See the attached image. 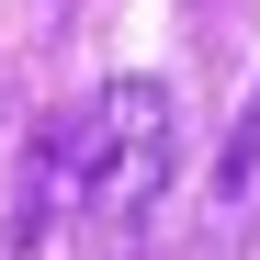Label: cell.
<instances>
[{"instance_id": "cell-2", "label": "cell", "mask_w": 260, "mask_h": 260, "mask_svg": "<svg viewBox=\"0 0 260 260\" xmlns=\"http://www.w3.org/2000/svg\"><path fill=\"white\" fill-rule=\"evenodd\" d=\"M57 181H68V136L46 124V136L23 147V192H12V249H34V238H46V192H57Z\"/></svg>"}, {"instance_id": "cell-1", "label": "cell", "mask_w": 260, "mask_h": 260, "mask_svg": "<svg viewBox=\"0 0 260 260\" xmlns=\"http://www.w3.org/2000/svg\"><path fill=\"white\" fill-rule=\"evenodd\" d=\"M68 181H79V204H102V215L147 204L170 181V91H158V79H113V91L68 124Z\"/></svg>"}]
</instances>
